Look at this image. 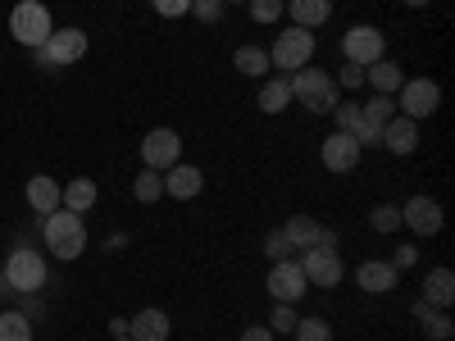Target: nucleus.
Returning <instances> with one entry per match:
<instances>
[{
    "mask_svg": "<svg viewBox=\"0 0 455 341\" xmlns=\"http://www.w3.org/2000/svg\"><path fill=\"white\" fill-rule=\"evenodd\" d=\"M287 87H291V100H300L310 114H332V105L341 100L337 96V78H332V73H323V68H315V64L296 68L291 78H287Z\"/></svg>",
    "mask_w": 455,
    "mask_h": 341,
    "instance_id": "1",
    "label": "nucleus"
},
{
    "mask_svg": "<svg viewBox=\"0 0 455 341\" xmlns=\"http://www.w3.org/2000/svg\"><path fill=\"white\" fill-rule=\"evenodd\" d=\"M42 237H46L55 259H78L87 250V223H83V214L55 210V214L42 218Z\"/></svg>",
    "mask_w": 455,
    "mask_h": 341,
    "instance_id": "2",
    "label": "nucleus"
},
{
    "mask_svg": "<svg viewBox=\"0 0 455 341\" xmlns=\"http://www.w3.org/2000/svg\"><path fill=\"white\" fill-rule=\"evenodd\" d=\"M51 32H55V19H51V10L42 5V0H19V5L10 10V36L19 46L42 51Z\"/></svg>",
    "mask_w": 455,
    "mask_h": 341,
    "instance_id": "3",
    "label": "nucleus"
},
{
    "mask_svg": "<svg viewBox=\"0 0 455 341\" xmlns=\"http://www.w3.org/2000/svg\"><path fill=\"white\" fill-rule=\"evenodd\" d=\"M5 282H10V291H23V296H36L46 287V259L36 255L32 246H14L10 250V259H5Z\"/></svg>",
    "mask_w": 455,
    "mask_h": 341,
    "instance_id": "4",
    "label": "nucleus"
},
{
    "mask_svg": "<svg viewBox=\"0 0 455 341\" xmlns=\"http://www.w3.org/2000/svg\"><path fill=\"white\" fill-rule=\"evenodd\" d=\"M310 55H315V32H306V28H283L278 42H274V51H269V64L283 68V73H296V68L310 64Z\"/></svg>",
    "mask_w": 455,
    "mask_h": 341,
    "instance_id": "5",
    "label": "nucleus"
},
{
    "mask_svg": "<svg viewBox=\"0 0 455 341\" xmlns=\"http://www.w3.org/2000/svg\"><path fill=\"white\" fill-rule=\"evenodd\" d=\"M341 55H347V64H360V68H369L373 59H383V55H387L383 28H373V23L347 28V36H341Z\"/></svg>",
    "mask_w": 455,
    "mask_h": 341,
    "instance_id": "6",
    "label": "nucleus"
},
{
    "mask_svg": "<svg viewBox=\"0 0 455 341\" xmlns=\"http://www.w3.org/2000/svg\"><path fill=\"white\" fill-rule=\"evenodd\" d=\"M396 105H401L405 119H414V123L433 119V114L442 109V87L433 78H405L401 91H396Z\"/></svg>",
    "mask_w": 455,
    "mask_h": 341,
    "instance_id": "7",
    "label": "nucleus"
},
{
    "mask_svg": "<svg viewBox=\"0 0 455 341\" xmlns=\"http://www.w3.org/2000/svg\"><path fill=\"white\" fill-rule=\"evenodd\" d=\"M87 32L83 28H55L46 36V46L36 51V64H46V68H60V64H78L87 55Z\"/></svg>",
    "mask_w": 455,
    "mask_h": 341,
    "instance_id": "8",
    "label": "nucleus"
},
{
    "mask_svg": "<svg viewBox=\"0 0 455 341\" xmlns=\"http://www.w3.org/2000/svg\"><path fill=\"white\" fill-rule=\"evenodd\" d=\"M178 160H182V137H178L173 128H150V132L141 137V164H146V169L164 173V169H173Z\"/></svg>",
    "mask_w": 455,
    "mask_h": 341,
    "instance_id": "9",
    "label": "nucleus"
},
{
    "mask_svg": "<svg viewBox=\"0 0 455 341\" xmlns=\"http://www.w3.org/2000/svg\"><path fill=\"white\" fill-rule=\"evenodd\" d=\"M296 264H300V274H306V282H310V287H323V291L347 278V269H341V255H337V250H323V246H310Z\"/></svg>",
    "mask_w": 455,
    "mask_h": 341,
    "instance_id": "10",
    "label": "nucleus"
},
{
    "mask_svg": "<svg viewBox=\"0 0 455 341\" xmlns=\"http://www.w3.org/2000/svg\"><path fill=\"white\" fill-rule=\"evenodd\" d=\"M442 223H446V214H442V205L433 196H410L401 205V227H410L414 237H437Z\"/></svg>",
    "mask_w": 455,
    "mask_h": 341,
    "instance_id": "11",
    "label": "nucleus"
},
{
    "mask_svg": "<svg viewBox=\"0 0 455 341\" xmlns=\"http://www.w3.org/2000/svg\"><path fill=\"white\" fill-rule=\"evenodd\" d=\"M360 141L351 137V132H332V137H323V146H319V160H323V169L328 173H355V164H360Z\"/></svg>",
    "mask_w": 455,
    "mask_h": 341,
    "instance_id": "12",
    "label": "nucleus"
},
{
    "mask_svg": "<svg viewBox=\"0 0 455 341\" xmlns=\"http://www.w3.org/2000/svg\"><path fill=\"white\" fill-rule=\"evenodd\" d=\"M306 291H310V282H306V274H300L296 259H278L274 269H269V296H274V300H283V305H296Z\"/></svg>",
    "mask_w": 455,
    "mask_h": 341,
    "instance_id": "13",
    "label": "nucleus"
},
{
    "mask_svg": "<svg viewBox=\"0 0 455 341\" xmlns=\"http://www.w3.org/2000/svg\"><path fill=\"white\" fill-rule=\"evenodd\" d=\"M201 186H205V173L196 164H182L178 160L173 169H164V196H173V201H196Z\"/></svg>",
    "mask_w": 455,
    "mask_h": 341,
    "instance_id": "14",
    "label": "nucleus"
},
{
    "mask_svg": "<svg viewBox=\"0 0 455 341\" xmlns=\"http://www.w3.org/2000/svg\"><path fill=\"white\" fill-rule=\"evenodd\" d=\"M169 332H173V319H169L160 305L137 310V314L128 319V337H132V341H169Z\"/></svg>",
    "mask_w": 455,
    "mask_h": 341,
    "instance_id": "15",
    "label": "nucleus"
},
{
    "mask_svg": "<svg viewBox=\"0 0 455 341\" xmlns=\"http://www.w3.org/2000/svg\"><path fill=\"white\" fill-rule=\"evenodd\" d=\"M396 282H401V274L392 269L387 259H364L360 269H355V287L369 291V296H383V291H392Z\"/></svg>",
    "mask_w": 455,
    "mask_h": 341,
    "instance_id": "16",
    "label": "nucleus"
},
{
    "mask_svg": "<svg viewBox=\"0 0 455 341\" xmlns=\"http://www.w3.org/2000/svg\"><path fill=\"white\" fill-rule=\"evenodd\" d=\"M383 146L392 150V155H414V150H419V123L396 114V119L383 128Z\"/></svg>",
    "mask_w": 455,
    "mask_h": 341,
    "instance_id": "17",
    "label": "nucleus"
},
{
    "mask_svg": "<svg viewBox=\"0 0 455 341\" xmlns=\"http://www.w3.org/2000/svg\"><path fill=\"white\" fill-rule=\"evenodd\" d=\"M364 83H369L378 96H396V91H401V83H405V68H401L396 59H387V55H383V59H373V64L364 68Z\"/></svg>",
    "mask_w": 455,
    "mask_h": 341,
    "instance_id": "18",
    "label": "nucleus"
},
{
    "mask_svg": "<svg viewBox=\"0 0 455 341\" xmlns=\"http://www.w3.org/2000/svg\"><path fill=\"white\" fill-rule=\"evenodd\" d=\"M287 14H291V28H323L332 19V0H287Z\"/></svg>",
    "mask_w": 455,
    "mask_h": 341,
    "instance_id": "19",
    "label": "nucleus"
},
{
    "mask_svg": "<svg viewBox=\"0 0 455 341\" xmlns=\"http://www.w3.org/2000/svg\"><path fill=\"white\" fill-rule=\"evenodd\" d=\"M28 205L36 210V214H55L60 210V182L55 178H46V173H36V178H28Z\"/></svg>",
    "mask_w": 455,
    "mask_h": 341,
    "instance_id": "20",
    "label": "nucleus"
},
{
    "mask_svg": "<svg viewBox=\"0 0 455 341\" xmlns=\"http://www.w3.org/2000/svg\"><path fill=\"white\" fill-rule=\"evenodd\" d=\"M96 182L92 178H73L68 186H60V210H68V214H87L92 205H96Z\"/></svg>",
    "mask_w": 455,
    "mask_h": 341,
    "instance_id": "21",
    "label": "nucleus"
},
{
    "mask_svg": "<svg viewBox=\"0 0 455 341\" xmlns=\"http://www.w3.org/2000/svg\"><path fill=\"white\" fill-rule=\"evenodd\" d=\"M451 300H455V274L451 269H428V278H424V305L446 310Z\"/></svg>",
    "mask_w": 455,
    "mask_h": 341,
    "instance_id": "22",
    "label": "nucleus"
},
{
    "mask_svg": "<svg viewBox=\"0 0 455 341\" xmlns=\"http://www.w3.org/2000/svg\"><path fill=\"white\" fill-rule=\"evenodd\" d=\"M283 237L291 242V250H310V246L319 242V223H315L310 214H291V218L283 223Z\"/></svg>",
    "mask_w": 455,
    "mask_h": 341,
    "instance_id": "23",
    "label": "nucleus"
},
{
    "mask_svg": "<svg viewBox=\"0 0 455 341\" xmlns=\"http://www.w3.org/2000/svg\"><path fill=\"white\" fill-rule=\"evenodd\" d=\"M414 314H419L428 341H451V337H455V323H451L446 310H433V305H424V300H419V305H414Z\"/></svg>",
    "mask_w": 455,
    "mask_h": 341,
    "instance_id": "24",
    "label": "nucleus"
},
{
    "mask_svg": "<svg viewBox=\"0 0 455 341\" xmlns=\"http://www.w3.org/2000/svg\"><path fill=\"white\" fill-rule=\"evenodd\" d=\"M392 119H396V100H392V96H378V100L360 105V123L373 128V132H383Z\"/></svg>",
    "mask_w": 455,
    "mask_h": 341,
    "instance_id": "25",
    "label": "nucleus"
},
{
    "mask_svg": "<svg viewBox=\"0 0 455 341\" xmlns=\"http://www.w3.org/2000/svg\"><path fill=\"white\" fill-rule=\"evenodd\" d=\"M233 64H237V73L242 78H264L274 64H269V51H259V46H242L237 55H233Z\"/></svg>",
    "mask_w": 455,
    "mask_h": 341,
    "instance_id": "26",
    "label": "nucleus"
},
{
    "mask_svg": "<svg viewBox=\"0 0 455 341\" xmlns=\"http://www.w3.org/2000/svg\"><path fill=\"white\" fill-rule=\"evenodd\" d=\"M291 105V87H287V78H269L259 87V109L264 114H283Z\"/></svg>",
    "mask_w": 455,
    "mask_h": 341,
    "instance_id": "27",
    "label": "nucleus"
},
{
    "mask_svg": "<svg viewBox=\"0 0 455 341\" xmlns=\"http://www.w3.org/2000/svg\"><path fill=\"white\" fill-rule=\"evenodd\" d=\"M132 196H137L141 205H156V201L164 196V173H156V169L137 173V182H132Z\"/></svg>",
    "mask_w": 455,
    "mask_h": 341,
    "instance_id": "28",
    "label": "nucleus"
},
{
    "mask_svg": "<svg viewBox=\"0 0 455 341\" xmlns=\"http://www.w3.org/2000/svg\"><path fill=\"white\" fill-rule=\"evenodd\" d=\"M0 341H32V319L19 310H5L0 314Z\"/></svg>",
    "mask_w": 455,
    "mask_h": 341,
    "instance_id": "29",
    "label": "nucleus"
},
{
    "mask_svg": "<svg viewBox=\"0 0 455 341\" xmlns=\"http://www.w3.org/2000/svg\"><path fill=\"white\" fill-rule=\"evenodd\" d=\"M369 227H373V233H383V237H392L401 227V205H373L369 210Z\"/></svg>",
    "mask_w": 455,
    "mask_h": 341,
    "instance_id": "30",
    "label": "nucleus"
},
{
    "mask_svg": "<svg viewBox=\"0 0 455 341\" xmlns=\"http://www.w3.org/2000/svg\"><path fill=\"white\" fill-rule=\"evenodd\" d=\"M296 341H332V323L328 319H296Z\"/></svg>",
    "mask_w": 455,
    "mask_h": 341,
    "instance_id": "31",
    "label": "nucleus"
},
{
    "mask_svg": "<svg viewBox=\"0 0 455 341\" xmlns=\"http://www.w3.org/2000/svg\"><path fill=\"white\" fill-rule=\"evenodd\" d=\"M332 119H337V132H355L360 128V105L355 100H337L332 105Z\"/></svg>",
    "mask_w": 455,
    "mask_h": 341,
    "instance_id": "32",
    "label": "nucleus"
},
{
    "mask_svg": "<svg viewBox=\"0 0 455 341\" xmlns=\"http://www.w3.org/2000/svg\"><path fill=\"white\" fill-rule=\"evenodd\" d=\"M255 23H278L283 19V0H246Z\"/></svg>",
    "mask_w": 455,
    "mask_h": 341,
    "instance_id": "33",
    "label": "nucleus"
},
{
    "mask_svg": "<svg viewBox=\"0 0 455 341\" xmlns=\"http://www.w3.org/2000/svg\"><path fill=\"white\" fill-rule=\"evenodd\" d=\"M296 310L291 305H283V300H274V314H269V332H291L296 328Z\"/></svg>",
    "mask_w": 455,
    "mask_h": 341,
    "instance_id": "34",
    "label": "nucleus"
},
{
    "mask_svg": "<svg viewBox=\"0 0 455 341\" xmlns=\"http://www.w3.org/2000/svg\"><path fill=\"white\" fill-rule=\"evenodd\" d=\"M264 255H269L274 264H278V259H291V242L283 237V227H278V233H269V237H264Z\"/></svg>",
    "mask_w": 455,
    "mask_h": 341,
    "instance_id": "35",
    "label": "nucleus"
},
{
    "mask_svg": "<svg viewBox=\"0 0 455 341\" xmlns=\"http://www.w3.org/2000/svg\"><path fill=\"white\" fill-rule=\"evenodd\" d=\"M187 14H196L201 23H219L223 19V0H192V10Z\"/></svg>",
    "mask_w": 455,
    "mask_h": 341,
    "instance_id": "36",
    "label": "nucleus"
},
{
    "mask_svg": "<svg viewBox=\"0 0 455 341\" xmlns=\"http://www.w3.org/2000/svg\"><path fill=\"white\" fill-rule=\"evenodd\" d=\"M156 5V14H164V19H182L187 10H192V0H150Z\"/></svg>",
    "mask_w": 455,
    "mask_h": 341,
    "instance_id": "37",
    "label": "nucleus"
},
{
    "mask_svg": "<svg viewBox=\"0 0 455 341\" xmlns=\"http://www.w3.org/2000/svg\"><path fill=\"white\" fill-rule=\"evenodd\" d=\"M392 264V269L401 274V269H414V264H419V250H414V246H396V259H387Z\"/></svg>",
    "mask_w": 455,
    "mask_h": 341,
    "instance_id": "38",
    "label": "nucleus"
},
{
    "mask_svg": "<svg viewBox=\"0 0 455 341\" xmlns=\"http://www.w3.org/2000/svg\"><path fill=\"white\" fill-rule=\"evenodd\" d=\"M337 83H341V87H364V68H360V64H347Z\"/></svg>",
    "mask_w": 455,
    "mask_h": 341,
    "instance_id": "39",
    "label": "nucleus"
},
{
    "mask_svg": "<svg viewBox=\"0 0 455 341\" xmlns=\"http://www.w3.org/2000/svg\"><path fill=\"white\" fill-rule=\"evenodd\" d=\"M242 341H274V332H269V328H246Z\"/></svg>",
    "mask_w": 455,
    "mask_h": 341,
    "instance_id": "40",
    "label": "nucleus"
},
{
    "mask_svg": "<svg viewBox=\"0 0 455 341\" xmlns=\"http://www.w3.org/2000/svg\"><path fill=\"white\" fill-rule=\"evenodd\" d=\"M109 337H128V319H109Z\"/></svg>",
    "mask_w": 455,
    "mask_h": 341,
    "instance_id": "41",
    "label": "nucleus"
},
{
    "mask_svg": "<svg viewBox=\"0 0 455 341\" xmlns=\"http://www.w3.org/2000/svg\"><path fill=\"white\" fill-rule=\"evenodd\" d=\"M405 5H410V10H424V5H433V0H405Z\"/></svg>",
    "mask_w": 455,
    "mask_h": 341,
    "instance_id": "42",
    "label": "nucleus"
},
{
    "mask_svg": "<svg viewBox=\"0 0 455 341\" xmlns=\"http://www.w3.org/2000/svg\"><path fill=\"white\" fill-rule=\"evenodd\" d=\"M0 296H10V282H5V274H0Z\"/></svg>",
    "mask_w": 455,
    "mask_h": 341,
    "instance_id": "43",
    "label": "nucleus"
},
{
    "mask_svg": "<svg viewBox=\"0 0 455 341\" xmlns=\"http://www.w3.org/2000/svg\"><path fill=\"white\" fill-rule=\"evenodd\" d=\"M223 5H246V0H223Z\"/></svg>",
    "mask_w": 455,
    "mask_h": 341,
    "instance_id": "44",
    "label": "nucleus"
},
{
    "mask_svg": "<svg viewBox=\"0 0 455 341\" xmlns=\"http://www.w3.org/2000/svg\"><path fill=\"white\" fill-rule=\"evenodd\" d=\"M114 341H132V337H114Z\"/></svg>",
    "mask_w": 455,
    "mask_h": 341,
    "instance_id": "45",
    "label": "nucleus"
}]
</instances>
